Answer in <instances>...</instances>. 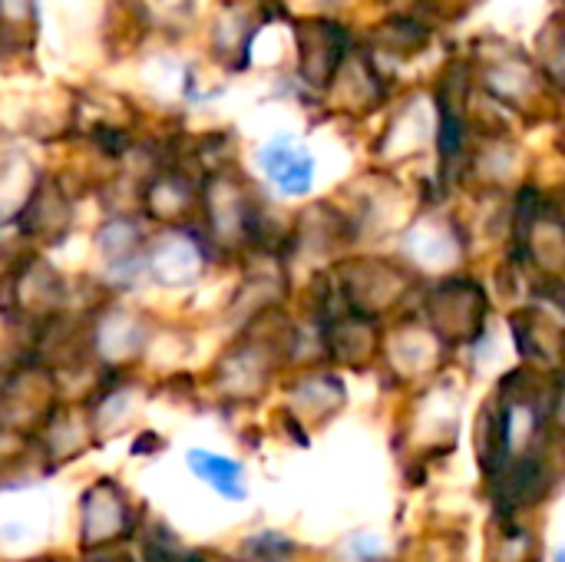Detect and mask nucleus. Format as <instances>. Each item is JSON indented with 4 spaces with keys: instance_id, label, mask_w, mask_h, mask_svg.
Here are the masks:
<instances>
[{
    "instance_id": "f257e3e1",
    "label": "nucleus",
    "mask_w": 565,
    "mask_h": 562,
    "mask_svg": "<svg viewBox=\"0 0 565 562\" xmlns=\"http://www.w3.org/2000/svg\"><path fill=\"white\" fill-rule=\"evenodd\" d=\"M265 169L271 172V179L278 185H285V192H305L311 182V159L288 152L285 146L265 152Z\"/></svg>"
},
{
    "instance_id": "f03ea898",
    "label": "nucleus",
    "mask_w": 565,
    "mask_h": 562,
    "mask_svg": "<svg viewBox=\"0 0 565 562\" xmlns=\"http://www.w3.org/2000/svg\"><path fill=\"white\" fill-rule=\"evenodd\" d=\"M192 460V470L195 474H202V477H209L218 490H225L228 497H242L238 494V487L232 484L242 470H238V464H232V460H218V457H209V454H192L189 457Z\"/></svg>"
}]
</instances>
